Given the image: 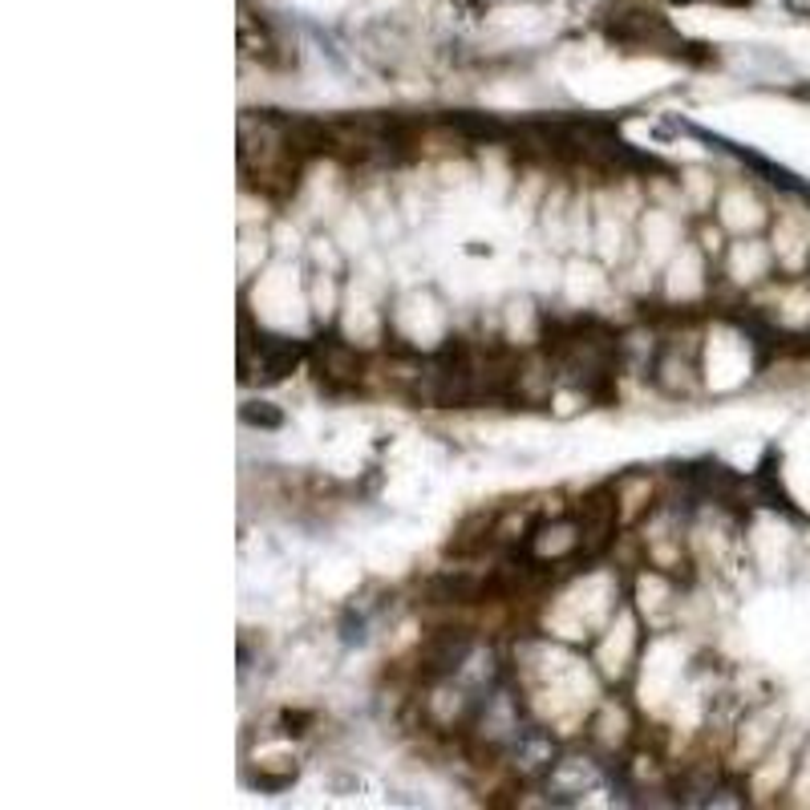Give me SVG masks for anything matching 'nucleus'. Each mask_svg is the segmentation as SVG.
Instances as JSON below:
<instances>
[{"label": "nucleus", "mask_w": 810, "mask_h": 810, "mask_svg": "<svg viewBox=\"0 0 810 810\" xmlns=\"http://www.w3.org/2000/svg\"><path fill=\"white\" fill-rule=\"evenodd\" d=\"M244 422H256V426H280V413L256 410V406H244Z\"/></svg>", "instance_id": "f03ea898"}, {"label": "nucleus", "mask_w": 810, "mask_h": 810, "mask_svg": "<svg viewBox=\"0 0 810 810\" xmlns=\"http://www.w3.org/2000/svg\"><path fill=\"white\" fill-rule=\"evenodd\" d=\"M361 357L344 344H320V381H357Z\"/></svg>", "instance_id": "f257e3e1"}]
</instances>
